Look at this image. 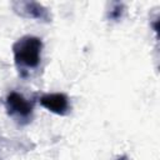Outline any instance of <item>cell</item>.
<instances>
[{"mask_svg": "<svg viewBox=\"0 0 160 160\" xmlns=\"http://www.w3.org/2000/svg\"><path fill=\"white\" fill-rule=\"evenodd\" d=\"M42 41L34 35H25L12 44L14 62L21 78H26L30 71L39 68L41 62Z\"/></svg>", "mask_w": 160, "mask_h": 160, "instance_id": "6da1fadb", "label": "cell"}, {"mask_svg": "<svg viewBox=\"0 0 160 160\" xmlns=\"http://www.w3.org/2000/svg\"><path fill=\"white\" fill-rule=\"evenodd\" d=\"M5 109L8 115L19 125H28L34 114V101L25 99L21 94L11 91L5 99Z\"/></svg>", "mask_w": 160, "mask_h": 160, "instance_id": "7a4b0ae2", "label": "cell"}, {"mask_svg": "<svg viewBox=\"0 0 160 160\" xmlns=\"http://www.w3.org/2000/svg\"><path fill=\"white\" fill-rule=\"evenodd\" d=\"M14 11L25 19H34L38 21L50 22L51 21V14L48 8L41 5L36 1H14L12 4Z\"/></svg>", "mask_w": 160, "mask_h": 160, "instance_id": "3957f363", "label": "cell"}, {"mask_svg": "<svg viewBox=\"0 0 160 160\" xmlns=\"http://www.w3.org/2000/svg\"><path fill=\"white\" fill-rule=\"evenodd\" d=\"M39 102L46 110H49V111H51V112H54L56 115H60V116L68 115L70 109H71L69 98L64 92L42 94L39 98Z\"/></svg>", "mask_w": 160, "mask_h": 160, "instance_id": "277c9868", "label": "cell"}, {"mask_svg": "<svg viewBox=\"0 0 160 160\" xmlns=\"http://www.w3.org/2000/svg\"><path fill=\"white\" fill-rule=\"evenodd\" d=\"M124 11H125V6L122 2H119V1L111 2L110 8L108 10V18L112 21H119L122 18Z\"/></svg>", "mask_w": 160, "mask_h": 160, "instance_id": "5b68a950", "label": "cell"}, {"mask_svg": "<svg viewBox=\"0 0 160 160\" xmlns=\"http://www.w3.org/2000/svg\"><path fill=\"white\" fill-rule=\"evenodd\" d=\"M116 160H129V158H128L126 155H121V156H119Z\"/></svg>", "mask_w": 160, "mask_h": 160, "instance_id": "8992f818", "label": "cell"}, {"mask_svg": "<svg viewBox=\"0 0 160 160\" xmlns=\"http://www.w3.org/2000/svg\"><path fill=\"white\" fill-rule=\"evenodd\" d=\"M0 160H2V159H1V156H0Z\"/></svg>", "mask_w": 160, "mask_h": 160, "instance_id": "52a82bcc", "label": "cell"}]
</instances>
